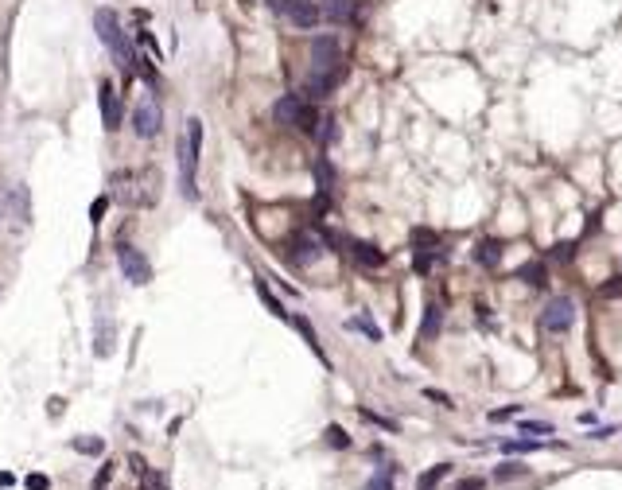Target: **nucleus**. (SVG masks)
<instances>
[{
	"label": "nucleus",
	"mask_w": 622,
	"mask_h": 490,
	"mask_svg": "<svg viewBox=\"0 0 622 490\" xmlns=\"http://www.w3.org/2000/svg\"><path fill=\"white\" fill-rule=\"evenodd\" d=\"M93 32H98V39L113 51V59L121 62V70H136V51H133V43L125 39V32H121L117 16H113L110 8H98V12H93Z\"/></svg>",
	"instance_id": "nucleus-1"
},
{
	"label": "nucleus",
	"mask_w": 622,
	"mask_h": 490,
	"mask_svg": "<svg viewBox=\"0 0 622 490\" xmlns=\"http://www.w3.org/2000/svg\"><path fill=\"white\" fill-rule=\"evenodd\" d=\"M202 152V121L199 117H187V136L179 140V187H183L187 199H194V164H199Z\"/></svg>",
	"instance_id": "nucleus-2"
},
{
	"label": "nucleus",
	"mask_w": 622,
	"mask_h": 490,
	"mask_svg": "<svg viewBox=\"0 0 622 490\" xmlns=\"http://www.w3.org/2000/svg\"><path fill=\"white\" fill-rule=\"evenodd\" d=\"M164 125V110H160V98H156V90L152 86H144L140 93H136V105H133V133L136 136H156Z\"/></svg>",
	"instance_id": "nucleus-3"
},
{
	"label": "nucleus",
	"mask_w": 622,
	"mask_h": 490,
	"mask_svg": "<svg viewBox=\"0 0 622 490\" xmlns=\"http://www.w3.org/2000/svg\"><path fill=\"white\" fill-rule=\"evenodd\" d=\"M117 265H121V272H125L133 284H148L152 280V265H148V257H144L136 245H125V241L117 245Z\"/></svg>",
	"instance_id": "nucleus-4"
},
{
	"label": "nucleus",
	"mask_w": 622,
	"mask_h": 490,
	"mask_svg": "<svg viewBox=\"0 0 622 490\" xmlns=\"http://www.w3.org/2000/svg\"><path fill=\"white\" fill-rule=\"evenodd\" d=\"M541 323H545V331H552V335H564V331L576 323V304H572V296L548 300V307H545V315H541Z\"/></svg>",
	"instance_id": "nucleus-5"
},
{
	"label": "nucleus",
	"mask_w": 622,
	"mask_h": 490,
	"mask_svg": "<svg viewBox=\"0 0 622 490\" xmlns=\"http://www.w3.org/2000/svg\"><path fill=\"white\" fill-rule=\"evenodd\" d=\"M311 62H315V74L335 70L338 62H343V47H338L335 35H319V39H311Z\"/></svg>",
	"instance_id": "nucleus-6"
},
{
	"label": "nucleus",
	"mask_w": 622,
	"mask_h": 490,
	"mask_svg": "<svg viewBox=\"0 0 622 490\" xmlns=\"http://www.w3.org/2000/svg\"><path fill=\"white\" fill-rule=\"evenodd\" d=\"M288 253H292V261H296V265H311L315 257L323 253V237H319V234H311V230H303V234H296V237H292V249H288Z\"/></svg>",
	"instance_id": "nucleus-7"
},
{
	"label": "nucleus",
	"mask_w": 622,
	"mask_h": 490,
	"mask_svg": "<svg viewBox=\"0 0 622 490\" xmlns=\"http://www.w3.org/2000/svg\"><path fill=\"white\" fill-rule=\"evenodd\" d=\"M303 98L300 93H288V98H280L277 105H272V117H277V125H284V128H296L300 125V117H303Z\"/></svg>",
	"instance_id": "nucleus-8"
},
{
	"label": "nucleus",
	"mask_w": 622,
	"mask_h": 490,
	"mask_svg": "<svg viewBox=\"0 0 622 490\" xmlns=\"http://www.w3.org/2000/svg\"><path fill=\"white\" fill-rule=\"evenodd\" d=\"M101 121H105V128L110 133H117L121 128V98H117V90H113L110 82H101Z\"/></svg>",
	"instance_id": "nucleus-9"
},
{
	"label": "nucleus",
	"mask_w": 622,
	"mask_h": 490,
	"mask_svg": "<svg viewBox=\"0 0 622 490\" xmlns=\"http://www.w3.org/2000/svg\"><path fill=\"white\" fill-rule=\"evenodd\" d=\"M288 20H292L296 27H303V32H307V27H315V24L323 20V12L315 8L311 0H292V8H288Z\"/></svg>",
	"instance_id": "nucleus-10"
},
{
	"label": "nucleus",
	"mask_w": 622,
	"mask_h": 490,
	"mask_svg": "<svg viewBox=\"0 0 622 490\" xmlns=\"http://www.w3.org/2000/svg\"><path fill=\"white\" fill-rule=\"evenodd\" d=\"M350 257L358 265H366V269H381V265H385V253H381L378 245H370V241H354L350 245Z\"/></svg>",
	"instance_id": "nucleus-11"
},
{
	"label": "nucleus",
	"mask_w": 622,
	"mask_h": 490,
	"mask_svg": "<svg viewBox=\"0 0 622 490\" xmlns=\"http://www.w3.org/2000/svg\"><path fill=\"white\" fill-rule=\"evenodd\" d=\"M439 327H444V312H439V304H428L424 307V323H421V338L432 343L439 335Z\"/></svg>",
	"instance_id": "nucleus-12"
},
{
	"label": "nucleus",
	"mask_w": 622,
	"mask_h": 490,
	"mask_svg": "<svg viewBox=\"0 0 622 490\" xmlns=\"http://www.w3.org/2000/svg\"><path fill=\"white\" fill-rule=\"evenodd\" d=\"M475 261H479V265H487V269H494V265L502 261V241H494V237L479 241V249H475Z\"/></svg>",
	"instance_id": "nucleus-13"
},
{
	"label": "nucleus",
	"mask_w": 622,
	"mask_h": 490,
	"mask_svg": "<svg viewBox=\"0 0 622 490\" xmlns=\"http://www.w3.org/2000/svg\"><path fill=\"white\" fill-rule=\"evenodd\" d=\"M517 280H525V284H533V288H545L548 284V272H545V265H541V261H525L522 269H517Z\"/></svg>",
	"instance_id": "nucleus-14"
},
{
	"label": "nucleus",
	"mask_w": 622,
	"mask_h": 490,
	"mask_svg": "<svg viewBox=\"0 0 622 490\" xmlns=\"http://www.w3.org/2000/svg\"><path fill=\"white\" fill-rule=\"evenodd\" d=\"M447 475H451V463H436V467H432V471H424V475H421V482H416V490H436L439 482L447 479Z\"/></svg>",
	"instance_id": "nucleus-15"
},
{
	"label": "nucleus",
	"mask_w": 622,
	"mask_h": 490,
	"mask_svg": "<svg viewBox=\"0 0 622 490\" xmlns=\"http://www.w3.org/2000/svg\"><path fill=\"white\" fill-rule=\"evenodd\" d=\"M257 296H261L265 304H269V312H272V315H280V319H288L284 304H280V300L272 296V288H269V280H265V277H257Z\"/></svg>",
	"instance_id": "nucleus-16"
},
{
	"label": "nucleus",
	"mask_w": 622,
	"mask_h": 490,
	"mask_svg": "<svg viewBox=\"0 0 622 490\" xmlns=\"http://www.w3.org/2000/svg\"><path fill=\"white\" fill-rule=\"evenodd\" d=\"M327 20H335V24H343V20L354 16V4L350 0H327V12H323Z\"/></svg>",
	"instance_id": "nucleus-17"
},
{
	"label": "nucleus",
	"mask_w": 622,
	"mask_h": 490,
	"mask_svg": "<svg viewBox=\"0 0 622 490\" xmlns=\"http://www.w3.org/2000/svg\"><path fill=\"white\" fill-rule=\"evenodd\" d=\"M346 327H350V331H362V335L373 338V343H381V327H378L373 319H366V315H354V319L346 323Z\"/></svg>",
	"instance_id": "nucleus-18"
},
{
	"label": "nucleus",
	"mask_w": 622,
	"mask_h": 490,
	"mask_svg": "<svg viewBox=\"0 0 622 490\" xmlns=\"http://www.w3.org/2000/svg\"><path fill=\"white\" fill-rule=\"evenodd\" d=\"M393 471H397L393 463H389V467H381V471L373 475V479L366 482V486H362V490H393Z\"/></svg>",
	"instance_id": "nucleus-19"
},
{
	"label": "nucleus",
	"mask_w": 622,
	"mask_h": 490,
	"mask_svg": "<svg viewBox=\"0 0 622 490\" xmlns=\"http://www.w3.org/2000/svg\"><path fill=\"white\" fill-rule=\"evenodd\" d=\"M323 436H327V444H331V448H338V451L350 448V436H346V428H338V424H327Z\"/></svg>",
	"instance_id": "nucleus-20"
},
{
	"label": "nucleus",
	"mask_w": 622,
	"mask_h": 490,
	"mask_svg": "<svg viewBox=\"0 0 622 490\" xmlns=\"http://www.w3.org/2000/svg\"><path fill=\"white\" fill-rule=\"evenodd\" d=\"M522 475H529V467H525V463H502L494 471V479L498 482H510V479H522Z\"/></svg>",
	"instance_id": "nucleus-21"
},
{
	"label": "nucleus",
	"mask_w": 622,
	"mask_h": 490,
	"mask_svg": "<svg viewBox=\"0 0 622 490\" xmlns=\"http://www.w3.org/2000/svg\"><path fill=\"white\" fill-rule=\"evenodd\" d=\"M292 323H296V327L303 331V338H307V347H311V350H315V355L323 358V347H319V338H315V331H311V323L303 319V315H292Z\"/></svg>",
	"instance_id": "nucleus-22"
},
{
	"label": "nucleus",
	"mask_w": 622,
	"mask_h": 490,
	"mask_svg": "<svg viewBox=\"0 0 622 490\" xmlns=\"http://www.w3.org/2000/svg\"><path fill=\"white\" fill-rule=\"evenodd\" d=\"M315 176H319V191H323V194H327L331 187H335V168H331L327 160H319V164H315Z\"/></svg>",
	"instance_id": "nucleus-23"
},
{
	"label": "nucleus",
	"mask_w": 622,
	"mask_h": 490,
	"mask_svg": "<svg viewBox=\"0 0 622 490\" xmlns=\"http://www.w3.org/2000/svg\"><path fill=\"white\" fill-rule=\"evenodd\" d=\"M412 245L416 249H439V237L432 230H412Z\"/></svg>",
	"instance_id": "nucleus-24"
},
{
	"label": "nucleus",
	"mask_w": 622,
	"mask_h": 490,
	"mask_svg": "<svg viewBox=\"0 0 622 490\" xmlns=\"http://www.w3.org/2000/svg\"><path fill=\"white\" fill-rule=\"evenodd\" d=\"M436 261H439V249H416V261L412 265H416V272H428Z\"/></svg>",
	"instance_id": "nucleus-25"
},
{
	"label": "nucleus",
	"mask_w": 622,
	"mask_h": 490,
	"mask_svg": "<svg viewBox=\"0 0 622 490\" xmlns=\"http://www.w3.org/2000/svg\"><path fill=\"white\" fill-rule=\"evenodd\" d=\"M548 257H552V261H572V257H576V241H556L552 249H548Z\"/></svg>",
	"instance_id": "nucleus-26"
},
{
	"label": "nucleus",
	"mask_w": 622,
	"mask_h": 490,
	"mask_svg": "<svg viewBox=\"0 0 622 490\" xmlns=\"http://www.w3.org/2000/svg\"><path fill=\"white\" fill-rule=\"evenodd\" d=\"M537 448H541L537 439H505L502 444V451H537Z\"/></svg>",
	"instance_id": "nucleus-27"
},
{
	"label": "nucleus",
	"mask_w": 622,
	"mask_h": 490,
	"mask_svg": "<svg viewBox=\"0 0 622 490\" xmlns=\"http://www.w3.org/2000/svg\"><path fill=\"white\" fill-rule=\"evenodd\" d=\"M522 432H525V436H545V432H552V424H548V421H525Z\"/></svg>",
	"instance_id": "nucleus-28"
},
{
	"label": "nucleus",
	"mask_w": 622,
	"mask_h": 490,
	"mask_svg": "<svg viewBox=\"0 0 622 490\" xmlns=\"http://www.w3.org/2000/svg\"><path fill=\"white\" fill-rule=\"evenodd\" d=\"M599 296H607V300H614V296H622V277H611L603 288H599Z\"/></svg>",
	"instance_id": "nucleus-29"
},
{
	"label": "nucleus",
	"mask_w": 622,
	"mask_h": 490,
	"mask_svg": "<svg viewBox=\"0 0 622 490\" xmlns=\"http://www.w3.org/2000/svg\"><path fill=\"white\" fill-rule=\"evenodd\" d=\"M74 448H78V451H86V456H98V451L105 448V444H101V439H74Z\"/></svg>",
	"instance_id": "nucleus-30"
},
{
	"label": "nucleus",
	"mask_w": 622,
	"mask_h": 490,
	"mask_svg": "<svg viewBox=\"0 0 622 490\" xmlns=\"http://www.w3.org/2000/svg\"><path fill=\"white\" fill-rule=\"evenodd\" d=\"M24 486H27V490H51V479H47V475H27Z\"/></svg>",
	"instance_id": "nucleus-31"
},
{
	"label": "nucleus",
	"mask_w": 622,
	"mask_h": 490,
	"mask_svg": "<svg viewBox=\"0 0 622 490\" xmlns=\"http://www.w3.org/2000/svg\"><path fill=\"white\" fill-rule=\"evenodd\" d=\"M105 206H110V194H101L98 203H93V211H90V222H93V226H98V222H101V214H105Z\"/></svg>",
	"instance_id": "nucleus-32"
},
{
	"label": "nucleus",
	"mask_w": 622,
	"mask_h": 490,
	"mask_svg": "<svg viewBox=\"0 0 622 490\" xmlns=\"http://www.w3.org/2000/svg\"><path fill=\"white\" fill-rule=\"evenodd\" d=\"M451 490H487V482L482 479H463V482H455Z\"/></svg>",
	"instance_id": "nucleus-33"
},
{
	"label": "nucleus",
	"mask_w": 622,
	"mask_h": 490,
	"mask_svg": "<svg viewBox=\"0 0 622 490\" xmlns=\"http://www.w3.org/2000/svg\"><path fill=\"white\" fill-rule=\"evenodd\" d=\"M272 12H280V16H288V8H292V0H265Z\"/></svg>",
	"instance_id": "nucleus-34"
},
{
	"label": "nucleus",
	"mask_w": 622,
	"mask_h": 490,
	"mask_svg": "<svg viewBox=\"0 0 622 490\" xmlns=\"http://www.w3.org/2000/svg\"><path fill=\"white\" fill-rule=\"evenodd\" d=\"M424 397H432L436 405H451V397H447V393H439V389H424Z\"/></svg>",
	"instance_id": "nucleus-35"
},
{
	"label": "nucleus",
	"mask_w": 622,
	"mask_h": 490,
	"mask_svg": "<svg viewBox=\"0 0 622 490\" xmlns=\"http://www.w3.org/2000/svg\"><path fill=\"white\" fill-rule=\"evenodd\" d=\"M110 475H113V463H110V467H101V475H98V482H93V486L101 490V486H105V482H110Z\"/></svg>",
	"instance_id": "nucleus-36"
},
{
	"label": "nucleus",
	"mask_w": 622,
	"mask_h": 490,
	"mask_svg": "<svg viewBox=\"0 0 622 490\" xmlns=\"http://www.w3.org/2000/svg\"><path fill=\"white\" fill-rule=\"evenodd\" d=\"M513 413H517V409H498V413H490V421H510Z\"/></svg>",
	"instance_id": "nucleus-37"
},
{
	"label": "nucleus",
	"mask_w": 622,
	"mask_h": 490,
	"mask_svg": "<svg viewBox=\"0 0 622 490\" xmlns=\"http://www.w3.org/2000/svg\"><path fill=\"white\" fill-rule=\"evenodd\" d=\"M12 482H16V479H12L8 471H0V486H12Z\"/></svg>",
	"instance_id": "nucleus-38"
}]
</instances>
